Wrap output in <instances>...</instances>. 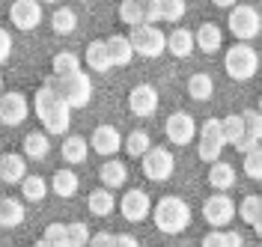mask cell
<instances>
[{"label": "cell", "instance_id": "cell-46", "mask_svg": "<svg viewBox=\"0 0 262 247\" xmlns=\"http://www.w3.org/2000/svg\"><path fill=\"white\" fill-rule=\"evenodd\" d=\"M227 241H229V247H242V244H245L238 232H227Z\"/></svg>", "mask_w": 262, "mask_h": 247}, {"label": "cell", "instance_id": "cell-5", "mask_svg": "<svg viewBox=\"0 0 262 247\" xmlns=\"http://www.w3.org/2000/svg\"><path fill=\"white\" fill-rule=\"evenodd\" d=\"M131 45L140 57L152 60V57H161L167 51V36L155 24H137V27H131Z\"/></svg>", "mask_w": 262, "mask_h": 247}, {"label": "cell", "instance_id": "cell-35", "mask_svg": "<svg viewBox=\"0 0 262 247\" xmlns=\"http://www.w3.org/2000/svg\"><path fill=\"white\" fill-rule=\"evenodd\" d=\"M200 140H214V143H224L227 146V137H224V119H206L200 125Z\"/></svg>", "mask_w": 262, "mask_h": 247}, {"label": "cell", "instance_id": "cell-19", "mask_svg": "<svg viewBox=\"0 0 262 247\" xmlns=\"http://www.w3.org/2000/svg\"><path fill=\"white\" fill-rule=\"evenodd\" d=\"M78 185H81V182H78V173H75V170H57L54 179H51V191H54L57 197L69 199V197L78 194Z\"/></svg>", "mask_w": 262, "mask_h": 247}, {"label": "cell", "instance_id": "cell-22", "mask_svg": "<svg viewBox=\"0 0 262 247\" xmlns=\"http://www.w3.org/2000/svg\"><path fill=\"white\" fill-rule=\"evenodd\" d=\"M48 152H51L48 131H30L27 137H24V155H27V158H33V161H42Z\"/></svg>", "mask_w": 262, "mask_h": 247}, {"label": "cell", "instance_id": "cell-7", "mask_svg": "<svg viewBox=\"0 0 262 247\" xmlns=\"http://www.w3.org/2000/svg\"><path fill=\"white\" fill-rule=\"evenodd\" d=\"M176 170V158L167 152L164 146H152L143 155V176L152 182H167Z\"/></svg>", "mask_w": 262, "mask_h": 247}, {"label": "cell", "instance_id": "cell-10", "mask_svg": "<svg viewBox=\"0 0 262 247\" xmlns=\"http://www.w3.org/2000/svg\"><path fill=\"white\" fill-rule=\"evenodd\" d=\"M9 21L15 30H33L42 21V0H15L9 6Z\"/></svg>", "mask_w": 262, "mask_h": 247}, {"label": "cell", "instance_id": "cell-6", "mask_svg": "<svg viewBox=\"0 0 262 247\" xmlns=\"http://www.w3.org/2000/svg\"><path fill=\"white\" fill-rule=\"evenodd\" d=\"M235 214H238V206L229 199L227 191H214L212 197H206V203H203V217H206V223L214 227V230L227 227Z\"/></svg>", "mask_w": 262, "mask_h": 247}, {"label": "cell", "instance_id": "cell-21", "mask_svg": "<svg viewBox=\"0 0 262 247\" xmlns=\"http://www.w3.org/2000/svg\"><path fill=\"white\" fill-rule=\"evenodd\" d=\"M107 48H111V57H114V66H128L131 57L137 54L134 45H131V36H111Z\"/></svg>", "mask_w": 262, "mask_h": 247}, {"label": "cell", "instance_id": "cell-51", "mask_svg": "<svg viewBox=\"0 0 262 247\" xmlns=\"http://www.w3.org/2000/svg\"><path fill=\"white\" fill-rule=\"evenodd\" d=\"M259 110H262V99H259Z\"/></svg>", "mask_w": 262, "mask_h": 247}, {"label": "cell", "instance_id": "cell-50", "mask_svg": "<svg viewBox=\"0 0 262 247\" xmlns=\"http://www.w3.org/2000/svg\"><path fill=\"white\" fill-rule=\"evenodd\" d=\"M42 3H57V0H42Z\"/></svg>", "mask_w": 262, "mask_h": 247}, {"label": "cell", "instance_id": "cell-39", "mask_svg": "<svg viewBox=\"0 0 262 247\" xmlns=\"http://www.w3.org/2000/svg\"><path fill=\"white\" fill-rule=\"evenodd\" d=\"M221 149H224V143H214V140H200L196 155H200L206 164H214V161H221Z\"/></svg>", "mask_w": 262, "mask_h": 247}, {"label": "cell", "instance_id": "cell-18", "mask_svg": "<svg viewBox=\"0 0 262 247\" xmlns=\"http://www.w3.org/2000/svg\"><path fill=\"white\" fill-rule=\"evenodd\" d=\"M86 206H90V212L96 214V217H107V214L114 212V206H116L114 188H96V191H90Z\"/></svg>", "mask_w": 262, "mask_h": 247}, {"label": "cell", "instance_id": "cell-43", "mask_svg": "<svg viewBox=\"0 0 262 247\" xmlns=\"http://www.w3.org/2000/svg\"><path fill=\"white\" fill-rule=\"evenodd\" d=\"M90 247H114V235L111 232H96L90 238Z\"/></svg>", "mask_w": 262, "mask_h": 247}, {"label": "cell", "instance_id": "cell-30", "mask_svg": "<svg viewBox=\"0 0 262 247\" xmlns=\"http://www.w3.org/2000/svg\"><path fill=\"white\" fill-rule=\"evenodd\" d=\"M247 134V125H245V114H229L224 119V137H227V143H238L242 137Z\"/></svg>", "mask_w": 262, "mask_h": 247}, {"label": "cell", "instance_id": "cell-44", "mask_svg": "<svg viewBox=\"0 0 262 247\" xmlns=\"http://www.w3.org/2000/svg\"><path fill=\"white\" fill-rule=\"evenodd\" d=\"M9 51H12V36H9V30H3L0 33V60L3 63L9 60Z\"/></svg>", "mask_w": 262, "mask_h": 247}, {"label": "cell", "instance_id": "cell-3", "mask_svg": "<svg viewBox=\"0 0 262 247\" xmlns=\"http://www.w3.org/2000/svg\"><path fill=\"white\" fill-rule=\"evenodd\" d=\"M224 69L232 81H250L259 69V54L253 51V45H245V42L229 45L227 57H224Z\"/></svg>", "mask_w": 262, "mask_h": 247}, {"label": "cell", "instance_id": "cell-23", "mask_svg": "<svg viewBox=\"0 0 262 247\" xmlns=\"http://www.w3.org/2000/svg\"><path fill=\"white\" fill-rule=\"evenodd\" d=\"M98 176H101V185H104V188H122L125 179H128V170H125L122 161H114V158H111L107 164H101Z\"/></svg>", "mask_w": 262, "mask_h": 247}, {"label": "cell", "instance_id": "cell-28", "mask_svg": "<svg viewBox=\"0 0 262 247\" xmlns=\"http://www.w3.org/2000/svg\"><path fill=\"white\" fill-rule=\"evenodd\" d=\"M21 194L30 203H42L45 194H48V182L42 179V176H27V179L21 182Z\"/></svg>", "mask_w": 262, "mask_h": 247}, {"label": "cell", "instance_id": "cell-11", "mask_svg": "<svg viewBox=\"0 0 262 247\" xmlns=\"http://www.w3.org/2000/svg\"><path fill=\"white\" fill-rule=\"evenodd\" d=\"M90 146H93V152L111 158L119 149H125V140H122V134L116 131L114 125H98L96 131H93V137H90Z\"/></svg>", "mask_w": 262, "mask_h": 247}, {"label": "cell", "instance_id": "cell-17", "mask_svg": "<svg viewBox=\"0 0 262 247\" xmlns=\"http://www.w3.org/2000/svg\"><path fill=\"white\" fill-rule=\"evenodd\" d=\"M86 66L93 69V72H111L114 57H111L107 42H90L86 45Z\"/></svg>", "mask_w": 262, "mask_h": 247}, {"label": "cell", "instance_id": "cell-2", "mask_svg": "<svg viewBox=\"0 0 262 247\" xmlns=\"http://www.w3.org/2000/svg\"><path fill=\"white\" fill-rule=\"evenodd\" d=\"M45 83H51L72 107H86L90 99H93V81L86 78V72H75V75H66V78L54 75Z\"/></svg>", "mask_w": 262, "mask_h": 247}, {"label": "cell", "instance_id": "cell-41", "mask_svg": "<svg viewBox=\"0 0 262 247\" xmlns=\"http://www.w3.org/2000/svg\"><path fill=\"white\" fill-rule=\"evenodd\" d=\"M203 247H229L227 232H221V230L206 232V235H203Z\"/></svg>", "mask_w": 262, "mask_h": 247}, {"label": "cell", "instance_id": "cell-24", "mask_svg": "<svg viewBox=\"0 0 262 247\" xmlns=\"http://www.w3.org/2000/svg\"><path fill=\"white\" fill-rule=\"evenodd\" d=\"M63 161L66 164H81L86 161V137L81 134H69L63 140Z\"/></svg>", "mask_w": 262, "mask_h": 247}, {"label": "cell", "instance_id": "cell-26", "mask_svg": "<svg viewBox=\"0 0 262 247\" xmlns=\"http://www.w3.org/2000/svg\"><path fill=\"white\" fill-rule=\"evenodd\" d=\"M0 223H3L6 230L24 223V206L12 197H3V203H0Z\"/></svg>", "mask_w": 262, "mask_h": 247}, {"label": "cell", "instance_id": "cell-52", "mask_svg": "<svg viewBox=\"0 0 262 247\" xmlns=\"http://www.w3.org/2000/svg\"><path fill=\"white\" fill-rule=\"evenodd\" d=\"M259 247H262V244H259Z\"/></svg>", "mask_w": 262, "mask_h": 247}, {"label": "cell", "instance_id": "cell-38", "mask_svg": "<svg viewBox=\"0 0 262 247\" xmlns=\"http://www.w3.org/2000/svg\"><path fill=\"white\" fill-rule=\"evenodd\" d=\"M185 0H161V21H182Z\"/></svg>", "mask_w": 262, "mask_h": 247}, {"label": "cell", "instance_id": "cell-16", "mask_svg": "<svg viewBox=\"0 0 262 247\" xmlns=\"http://www.w3.org/2000/svg\"><path fill=\"white\" fill-rule=\"evenodd\" d=\"M221 45H224V33H221V27L212 24V21H203V24L196 27V48L206 51V54H214Z\"/></svg>", "mask_w": 262, "mask_h": 247}, {"label": "cell", "instance_id": "cell-4", "mask_svg": "<svg viewBox=\"0 0 262 247\" xmlns=\"http://www.w3.org/2000/svg\"><path fill=\"white\" fill-rule=\"evenodd\" d=\"M259 30H262V15L253 9V6H245V3L232 6V12H229V33L235 36L238 42L256 39Z\"/></svg>", "mask_w": 262, "mask_h": 247}, {"label": "cell", "instance_id": "cell-42", "mask_svg": "<svg viewBox=\"0 0 262 247\" xmlns=\"http://www.w3.org/2000/svg\"><path fill=\"white\" fill-rule=\"evenodd\" d=\"M256 146H259V140H256L253 134H245V137H242V140L235 143V149H238L242 155H247V152H253V149H256Z\"/></svg>", "mask_w": 262, "mask_h": 247}, {"label": "cell", "instance_id": "cell-34", "mask_svg": "<svg viewBox=\"0 0 262 247\" xmlns=\"http://www.w3.org/2000/svg\"><path fill=\"white\" fill-rule=\"evenodd\" d=\"M42 238H48L54 247H72V238H69V223H48Z\"/></svg>", "mask_w": 262, "mask_h": 247}, {"label": "cell", "instance_id": "cell-25", "mask_svg": "<svg viewBox=\"0 0 262 247\" xmlns=\"http://www.w3.org/2000/svg\"><path fill=\"white\" fill-rule=\"evenodd\" d=\"M212 93H214V83H212V78H209L206 72H196V75L188 78V96H191L194 101L212 99Z\"/></svg>", "mask_w": 262, "mask_h": 247}, {"label": "cell", "instance_id": "cell-8", "mask_svg": "<svg viewBox=\"0 0 262 247\" xmlns=\"http://www.w3.org/2000/svg\"><path fill=\"white\" fill-rule=\"evenodd\" d=\"M119 209H122V217L131 220V223H140V220H146L149 214H152V199H149L146 191H140V188H134V191H125V197L119 199Z\"/></svg>", "mask_w": 262, "mask_h": 247}, {"label": "cell", "instance_id": "cell-29", "mask_svg": "<svg viewBox=\"0 0 262 247\" xmlns=\"http://www.w3.org/2000/svg\"><path fill=\"white\" fill-rule=\"evenodd\" d=\"M238 217L245 220V223H256L262 217V197H256V194H247L242 203H238Z\"/></svg>", "mask_w": 262, "mask_h": 247}, {"label": "cell", "instance_id": "cell-31", "mask_svg": "<svg viewBox=\"0 0 262 247\" xmlns=\"http://www.w3.org/2000/svg\"><path fill=\"white\" fill-rule=\"evenodd\" d=\"M149 149H152V140H149L146 131H131L125 137V152H128L131 158H143Z\"/></svg>", "mask_w": 262, "mask_h": 247}, {"label": "cell", "instance_id": "cell-37", "mask_svg": "<svg viewBox=\"0 0 262 247\" xmlns=\"http://www.w3.org/2000/svg\"><path fill=\"white\" fill-rule=\"evenodd\" d=\"M69 238H72V247H90L93 232L86 230V223L75 220V223H69Z\"/></svg>", "mask_w": 262, "mask_h": 247}, {"label": "cell", "instance_id": "cell-47", "mask_svg": "<svg viewBox=\"0 0 262 247\" xmlns=\"http://www.w3.org/2000/svg\"><path fill=\"white\" fill-rule=\"evenodd\" d=\"M214 6H221V9H229V6H238V0H212Z\"/></svg>", "mask_w": 262, "mask_h": 247}, {"label": "cell", "instance_id": "cell-36", "mask_svg": "<svg viewBox=\"0 0 262 247\" xmlns=\"http://www.w3.org/2000/svg\"><path fill=\"white\" fill-rule=\"evenodd\" d=\"M245 173L250 176V179L262 182V146H256L253 152L245 155Z\"/></svg>", "mask_w": 262, "mask_h": 247}, {"label": "cell", "instance_id": "cell-9", "mask_svg": "<svg viewBox=\"0 0 262 247\" xmlns=\"http://www.w3.org/2000/svg\"><path fill=\"white\" fill-rule=\"evenodd\" d=\"M164 131H167V140H170V143H176V146H188V143L194 140V134H196V122H194V116L191 114L176 110L173 116H167Z\"/></svg>", "mask_w": 262, "mask_h": 247}, {"label": "cell", "instance_id": "cell-27", "mask_svg": "<svg viewBox=\"0 0 262 247\" xmlns=\"http://www.w3.org/2000/svg\"><path fill=\"white\" fill-rule=\"evenodd\" d=\"M51 69H54V75L66 78V75H75V72H81V60H78V54H72V51H60V54L54 57Z\"/></svg>", "mask_w": 262, "mask_h": 247}, {"label": "cell", "instance_id": "cell-14", "mask_svg": "<svg viewBox=\"0 0 262 247\" xmlns=\"http://www.w3.org/2000/svg\"><path fill=\"white\" fill-rule=\"evenodd\" d=\"M0 179L6 185H21L27 179V161L21 155H15V152H6L0 158Z\"/></svg>", "mask_w": 262, "mask_h": 247}, {"label": "cell", "instance_id": "cell-45", "mask_svg": "<svg viewBox=\"0 0 262 247\" xmlns=\"http://www.w3.org/2000/svg\"><path fill=\"white\" fill-rule=\"evenodd\" d=\"M114 247H140V241L134 235H125V232H116L114 235Z\"/></svg>", "mask_w": 262, "mask_h": 247}, {"label": "cell", "instance_id": "cell-40", "mask_svg": "<svg viewBox=\"0 0 262 247\" xmlns=\"http://www.w3.org/2000/svg\"><path fill=\"white\" fill-rule=\"evenodd\" d=\"M245 125H247V134H253L256 140H262V110L256 107H250V110H245Z\"/></svg>", "mask_w": 262, "mask_h": 247}, {"label": "cell", "instance_id": "cell-49", "mask_svg": "<svg viewBox=\"0 0 262 247\" xmlns=\"http://www.w3.org/2000/svg\"><path fill=\"white\" fill-rule=\"evenodd\" d=\"M253 230H256V235H262V217L256 220V223H253Z\"/></svg>", "mask_w": 262, "mask_h": 247}, {"label": "cell", "instance_id": "cell-33", "mask_svg": "<svg viewBox=\"0 0 262 247\" xmlns=\"http://www.w3.org/2000/svg\"><path fill=\"white\" fill-rule=\"evenodd\" d=\"M119 18H122L128 27L143 24V6H140V0H122V3H119Z\"/></svg>", "mask_w": 262, "mask_h": 247}, {"label": "cell", "instance_id": "cell-15", "mask_svg": "<svg viewBox=\"0 0 262 247\" xmlns=\"http://www.w3.org/2000/svg\"><path fill=\"white\" fill-rule=\"evenodd\" d=\"M194 48H196V33L185 30V27H176L173 33L167 36V51H170L173 57H179V60L191 57V51Z\"/></svg>", "mask_w": 262, "mask_h": 247}, {"label": "cell", "instance_id": "cell-12", "mask_svg": "<svg viewBox=\"0 0 262 247\" xmlns=\"http://www.w3.org/2000/svg\"><path fill=\"white\" fill-rule=\"evenodd\" d=\"M128 107L134 116H152L158 110V93L149 83H137L128 93Z\"/></svg>", "mask_w": 262, "mask_h": 247}, {"label": "cell", "instance_id": "cell-48", "mask_svg": "<svg viewBox=\"0 0 262 247\" xmlns=\"http://www.w3.org/2000/svg\"><path fill=\"white\" fill-rule=\"evenodd\" d=\"M33 247H54V244H51L48 238H39V241H36V244H33Z\"/></svg>", "mask_w": 262, "mask_h": 247}, {"label": "cell", "instance_id": "cell-1", "mask_svg": "<svg viewBox=\"0 0 262 247\" xmlns=\"http://www.w3.org/2000/svg\"><path fill=\"white\" fill-rule=\"evenodd\" d=\"M152 220H155L158 232H164V235H179V232L188 230V223H191V209H188V203L182 197L167 194V197H161L158 206L152 209Z\"/></svg>", "mask_w": 262, "mask_h": 247}, {"label": "cell", "instance_id": "cell-13", "mask_svg": "<svg viewBox=\"0 0 262 247\" xmlns=\"http://www.w3.org/2000/svg\"><path fill=\"white\" fill-rule=\"evenodd\" d=\"M27 119V99L21 93H3L0 99V122L3 125H21Z\"/></svg>", "mask_w": 262, "mask_h": 247}, {"label": "cell", "instance_id": "cell-32", "mask_svg": "<svg viewBox=\"0 0 262 247\" xmlns=\"http://www.w3.org/2000/svg\"><path fill=\"white\" fill-rule=\"evenodd\" d=\"M51 24H54V30L60 36H69V33H75V27H78V15H75L69 6H63V9L54 12V21H51Z\"/></svg>", "mask_w": 262, "mask_h": 247}, {"label": "cell", "instance_id": "cell-20", "mask_svg": "<svg viewBox=\"0 0 262 247\" xmlns=\"http://www.w3.org/2000/svg\"><path fill=\"white\" fill-rule=\"evenodd\" d=\"M209 185L214 191H229L235 185V167L227 164V161H214L212 170H209Z\"/></svg>", "mask_w": 262, "mask_h": 247}]
</instances>
